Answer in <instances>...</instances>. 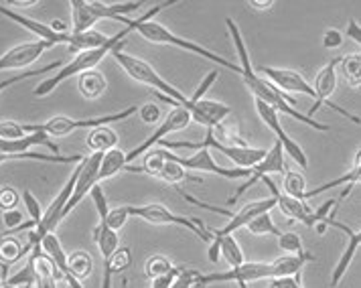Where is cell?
<instances>
[{
    "label": "cell",
    "instance_id": "43",
    "mask_svg": "<svg viewBox=\"0 0 361 288\" xmlns=\"http://www.w3.org/2000/svg\"><path fill=\"white\" fill-rule=\"evenodd\" d=\"M23 201H25V208L29 211V215H31V222L39 225L41 224V220H43V215H45V211L41 208V203L37 201V197H35L31 191H23Z\"/></svg>",
    "mask_w": 361,
    "mask_h": 288
},
{
    "label": "cell",
    "instance_id": "53",
    "mask_svg": "<svg viewBox=\"0 0 361 288\" xmlns=\"http://www.w3.org/2000/svg\"><path fill=\"white\" fill-rule=\"evenodd\" d=\"M2 4L4 6H15V8H27V6H35L37 0H6Z\"/></svg>",
    "mask_w": 361,
    "mask_h": 288
},
{
    "label": "cell",
    "instance_id": "50",
    "mask_svg": "<svg viewBox=\"0 0 361 288\" xmlns=\"http://www.w3.org/2000/svg\"><path fill=\"white\" fill-rule=\"evenodd\" d=\"M270 288H302L300 287V274L288 278H274L270 280Z\"/></svg>",
    "mask_w": 361,
    "mask_h": 288
},
{
    "label": "cell",
    "instance_id": "19",
    "mask_svg": "<svg viewBox=\"0 0 361 288\" xmlns=\"http://www.w3.org/2000/svg\"><path fill=\"white\" fill-rule=\"evenodd\" d=\"M270 83H274L280 92H290V94H305L314 100V88L305 80L295 69H282V67H268L264 65L258 69Z\"/></svg>",
    "mask_w": 361,
    "mask_h": 288
},
{
    "label": "cell",
    "instance_id": "37",
    "mask_svg": "<svg viewBox=\"0 0 361 288\" xmlns=\"http://www.w3.org/2000/svg\"><path fill=\"white\" fill-rule=\"evenodd\" d=\"M132 266V250L130 248H118L114 256L110 260H104V268H110V272H124Z\"/></svg>",
    "mask_w": 361,
    "mask_h": 288
},
{
    "label": "cell",
    "instance_id": "16",
    "mask_svg": "<svg viewBox=\"0 0 361 288\" xmlns=\"http://www.w3.org/2000/svg\"><path fill=\"white\" fill-rule=\"evenodd\" d=\"M254 104H256V112L258 116L262 118V122L268 126V128L274 132V136H276V140L282 144V148H284V155H288L290 159H295V162L300 167V169H307L309 167V160H307V155H305V150L298 146V144L282 130V124H280L279 120V112L272 108V106H268L266 102H260V100H254Z\"/></svg>",
    "mask_w": 361,
    "mask_h": 288
},
{
    "label": "cell",
    "instance_id": "59",
    "mask_svg": "<svg viewBox=\"0 0 361 288\" xmlns=\"http://www.w3.org/2000/svg\"><path fill=\"white\" fill-rule=\"evenodd\" d=\"M4 288H17V287H6V284H4Z\"/></svg>",
    "mask_w": 361,
    "mask_h": 288
},
{
    "label": "cell",
    "instance_id": "18",
    "mask_svg": "<svg viewBox=\"0 0 361 288\" xmlns=\"http://www.w3.org/2000/svg\"><path fill=\"white\" fill-rule=\"evenodd\" d=\"M274 208H276V199H274L272 195H270V197H266V199H258V201L246 203V205H242V208H240L238 213H233V215H231L230 222L224 225V227H219V229H209V232H212V238H224V236H230V234H233V232H238V229L246 227L250 222H254V220H256V217H260L262 213H270Z\"/></svg>",
    "mask_w": 361,
    "mask_h": 288
},
{
    "label": "cell",
    "instance_id": "20",
    "mask_svg": "<svg viewBox=\"0 0 361 288\" xmlns=\"http://www.w3.org/2000/svg\"><path fill=\"white\" fill-rule=\"evenodd\" d=\"M187 112L191 114V120H195L197 124L205 126V128H215L217 124L226 122V118L231 114V108L228 104H221V102H215V100H187L185 106Z\"/></svg>",
    "mask_w": 361,
    "mask_h": 288
},
{
    "label": "cell",
    "instance_id": "4",
    "mask_svg": "<svg viewBox=\"0 0 361 288\" xmlns=\"http://www.w3.org/2000/svg\"><path fill=\"white\" fill-rule=\"evenodd\" d=\"M71 18H73V32H87L102 18H116L126 27L132 23L130 13L145 6V2H96V0H71Z\"/></svg>",
    "mask_w": 361,
    "mask_h": 288
},
{
    "label": "cell",
    "instance_id": "52",
    "mask_svg": "<svg viewBox=\"0 0 361 288\" xmlns=\"http://www.w3.org/2000/svg\"><path fill=\"white\" fill-rule=\"evenodd\" d=\"M247 4H250L254 11H258V13L268 11V8H272V6H274V2H272V0H250Z\"/></svg>",
    "mask_w": 361,
    "mask_h": 288
},
{
    "label": "cell",
    "instance_id": "8",
    "mask_svg": "<svg viewBox=\"0 0 361 288\" xmlns=\"http://www.w3.org/2000/svg\"><path fill=\"white\" fill-rule=\"evenodd\" d=\"M159 144L163 146H169V148H193V150H199V148H215L219 150L221 155H226L228 159L235 164V169H254L258 162H262V159L266 157L268 150L264 148H252V146H230V144H221L217 143L214 138V132L212 128H207V136L203 138V143H189V140H175V143H164L161 140Z\"/></svg>",
    "mask_w": 361,
    "mask_h": 288
},
{
    "label": "cell",
    "instance_id": "30",
    "mask_svg": "<svg viewBox=\"0 0 361 288\" xmlns=\"http://www.w3.org/2000/svg\"><path fill=\"white\" fill-rule=\"evenodd\" d=\"M94 240H96V244H98L99 252H102L104 260H110V258L114 256L116 250L120 248V246H118V244H120L118 232L110 229V227L104 224V222H99L98 227L94 229Z\"/></svg>",
    "mask_w": 361,
    "mask_h": 288
},
{
    "label": "cell",
    "instance_id": "27",
    "mask_svg": "<svg viewBox=\"0 0 361 288\" xmlns=\"http://www.w3.org/2000/svg\"><path fill=\"white\" fill-rule=\"evenodd\" d=\"M78 88H80V92H82V96L85 100H98L99 96H104L106 88H108V81H106V76L102 71L90 69V71L80 76Z\"/></svg>",
    "mask_w": 361,
    "mask_h": 288
},
{
    "label": "cell",
    "instance_id": "12",
    "mask_svg": "<svg viewBox=\"0 0 361 288\" xmlns=\"http://www.w3.org/2000/svg\"><path fill=\"white\" fill-rule=\"evenodd\" d=\"M272 280L274 278V264L272 262H244L238 268H230L228 272L199 274L197 288L214 284V282H235L240 288H247L250 282L258 280Z\"/></svg>",
    "mask_w": 361,
    "mask_h": 288
},
{
    "label": "cell",
    "instance_id": "42",
    "mask_svg": "<svg viewBox=\"0 0 361 288\" xmlns=\"http://www.w3.org/2000/svg\"><path fill=\"white\" fill-rule=\"evenodd\" d=\"M27 136L25 124H18L13 120H2L0 122V138L2 140H20Z\"/></svg>",
    "mask_w": 361,
    "mask_h": 288
},
{
    "label": "cell",
    "instance_id": "28",
    "mask_svg": "<svg viewBox=\"0 0 361 288\" xmlns=\"http://www.w3.org/2000/svg\"><path fill=\"white\" fill-rule=\"evenodd\" d=\"M85 143H87L92 152L106 155L108 150L118 148V134L112 128H108V126H99V128H94L87 134V140Z\"/></svg>",
    "mask_w": 361,
    "mask_h": 288
},
{
    "label": "cell",
    "instance_id": "57",
    "mask_svg": "<svg viewBox=\"0 0 361 288\" xmlns=\"http://www.w3.org/2000/svg\"><path fill=\"white\" fill-rule=\"evenodd\" d=\"M122 287L126 288V287H128V282H126V280H122Z\"/></svg>",
    "mask_w": 361,
    "mask_h": 288
},
{
    "label": "cell",
    "instance_id": "17",
    "mask_svg": "<svg viewBox=\"0 0 361 288\" xmlns=\"http://www.w3.org/2000/svg\"><path fill=\"white\" fill-rule=\"evenodd\" d=\"M272 173H284V148H282V144L279 140H274V144L270 146V150L266 152V157L262 159V162H258L254 169H252V175L247 176L246 181L235 189L233 193V197H230V205H233L247 189H252L258 181H262L264 176L272 175Z\"/></svg>",
    "mask_w": 361,
    "mask_h": 288
},
{
    "label": "cell",
    "instance_id": "31",
    "mask_svg": "<svg viewBox=\"0 0 361 288\" xmlns=\"http://www.w3.org/2000/svg\"><path fill=\"white\" fill-rule=\"evenodd\" d=\"M67 266L78 280H85V278H90V274L94 272V260L90 256V252H85V250H78V252L69 254Z\"/></svg>",
    "mask_w": 361,
    "mask_h": 288
},
{
    "label": "cell",
    "instance_id": "35",
    "mask_svg": "<svg viewBox=\"0 0 361 288\" xmlns=\"http://www.w3.org/2000/svg\"><path fill=\"white\" fill-rule=\"evenodd\" d=\"M246 227L247 232L254 234V236H276L279 238L280 234H282L279 227L274 225V222H272L270 213H262L260 217H256L254 222H250Z\"/></svg>",
    "mask_w": 361,
    "mask_h": 288
},
{
    "label": "cell",
    "instance_id": "39",
    "mask_svg": "<svg viewBox=\"0 0 361 288\" xmlns=\"http://www.w3.org/2000/svg\"><path fill=\"white\" fill-rule=\"evenodd\" d=\"M173 268H175V264H173L166 256H152L148 258V262L145 264V274H147L148 278L154 280V278H159V276L169 274Z\"/></svg>",
    "mask_w": 361,
    "mask_h": 288
},
{
    "label": "cell",
    "instance_id": "34",
    "mask_svg": "<svg viewBox=\"0 0 361 288\" xmlns=\"http://www.w3.org/2000/svg\"><path fill=\"white\" fill-rule=\"evenodd\" d=\"M282 187H284V193L288 197H295V199L305 201V197H307V183H305V176L300 175L298 171H286Z\"/></svg>",
    "mask_w": 361,
    "mask_h": 288
},
{
    "label": "cell",
    "instance_id": "15",
    "mask_svg": "<svg viewBox=\"0 0 361 288\" xmlns=\"http://www.w3.org/2000/svg\"><path fill=\"white\" fill-rule=\"evenodd\" d=\"M169 159L175 160L187 171H201V173H214V175L224 176V179H246L252 175V169H224L219 167L212 157L209 148H199L191 157H177L169 150Z\"/></svg>",
    "mask_w": 361,
    "mask_h": 288
},
{
    "label": "cell",
    "instance_id": "56",
    "mask_svg": "<svg viewBox=\"0 0 361 288\" xmlns=\"http://www.w3.org/2000/svg\"><path fill=\"white\" fill-rule=\"evenodd\" d=\"M2 238H6V232H0V240H2Z\"/></svg>",
    "mask_w": 361,
    "mask_h": 288
},
{
    "label": "cell",
    "instance_id": "36",
    "mask_svg": "<svg viewBox=\"0 0 361 288\" xmlns=\"http://www.w3.org/2000/svg\"><path fill=\"white\" fill-rule=\"evenodd\" d=\"M214 132V138L217 143H230V146H247L244 143V138L238 134V128L233 126V124H226V122H221V124H217L215 128H212Z\"/></svg>",
    "mask_w": 361,
    "mask_h": 288
},
{
    "label": "cell",
    "instance_id": "13",
    "mask_svg": "<svg viewBox=\"0 0 361 288\" xmlns=\"http://www.w3.org/2000/svg\"><path fill=\"white\" fill-rule=\"evenodd\" d=\"M341 64V57H335V59H331L319 73H317V78H314V106L311 108V112H309V118H312L314 114L319 112L323 106H329L331 110H335L337 114H341L343 118L347 120H351L353 124H361V118L360 116H355V114L347 112L343 110L341 106H337V104H333L331 102V96L335 94V90H337V67Z\"/></svg>",
    "mask_w": 361,
    "mask_h": 288
},
{
    "label": "cell",
    "instance_id": "22",
    "mask_svg": "<svg viewBox=\"0 0 361 288\" xmlns=\"http://www.w3.org/2000/svg\"><path fill=\"white\" fill-rule=\"evenodd\" d=\"M325 224L331 225V227H335V229H339V232H343L347 234V238H349V244H347V248H345L343 256L341 260L337 262V266H335V270L331 274V287L335 288L339 282H341V278L347 272V268L351 266V262H353V258L357 254V250L361 248V232H353L351 227H347L341 222H337V220H333V217H327L325 220Z\"/></svg>",
    "mask_w": 361,
    "mask_h": 288
},
{
    "label": "cell",
    "instance_id": "14",
    "mask_svg": "<svg viewBox=\"0 0 361 288\" xmlns=\"http://www.w3.org/2000/svg\"><path fill=\"white\" fill-rule=\"evenodd\" d=\"M157 96L161 97L163 102H166V104H173V110L169 112V116L164 118L163 124H161V126H157V130L148 136L145 143L138 144L136 148H132L130 152H126V162H128V164H132V160L138 159L140 155H145L150 146H154V144H159L161 140H164L169 134H173V132H180V130H185L189 124H191V114L187 112L185 108L177 106V102H173V100L164 97L163 94H157Z\"/></svg>",
    "mask_w": 361,
    "mask_h": 288
},
{
    "label": "cell",
    "instance_id": "32",
    "mask_svg": "<svg viewBox=\"0 0 361 288\" xmlns=\"http://www.w3.org/2000/svg\"><path fill=\"white\" fill-rule=\"evenodd\" d=\"M341 73L351 88H361V55L341 57Z\"/></svg>",
    "mask_w": 361,
    "mask_h": 288
},
{
    "label": "cell",
    "instance_id": "5",
    "mask_svg": "<svg viewBox=\"0 0 361 288\" xmlns=\"http://www.w3.org/2000/svg\"><path fill=\"white\" fill-rule=\"evenodd\" d=\"M138 112L136 106H128L124 110H118L114 114H106V116H99V118H85V120H75V118H67V116H55L43 124H25L27 134H33V132H45L47 136H67L75 130L83 128H99V126H108V124H116V122H122V120H128L130 116Z\"/></svg>",
    "mask_w": 361,
    "mask_h": 288
},
{
    "label": "cell",
    "instance_id": "58",
    "mask_svg": "<svg viewBox=\"0 0 361 288\" xmlns=\"http://www.w3.org/2000/svg\"><path fill=\"white\" fill-rule=\"evenodd\" d=\"M0 288H4V280H0Z\"/></svg>",
    "mask_w": 361,
    "mask_h": 288
},
{
    "label": "cell",
    "instance_id": "38",
    "mask_svg": "<svg viewBox=\"0 0 361 288\" xmlns=\"http://www.w3.org/2000/svg\"><path fill=\"white\" fill-rule=\"evenodd\" d=\"M4 280V284L6 287H27L31 288L35 284V264L33 260L29 258V262H27V266L25 268H20L17 274H13V276H8V278H2Z\"/></svg>",
    "mask_w": 361,
    "mask_h": 288
},
{
    "label": "cell",
    "instance_id": "54",
    "mask_svg": "<svg viewBox=\"0 0 361 288\" xmlns=\"http://www.w3.org/2000/svg\"><path fill=\"white\" fill-rule=\"evenodd\" d=\"M353 169H357V171H361V150L355 155V160H353Z\"/></svg>",
    "mask_w": 361,
    "mask_h": 288
},
{
    "label": "cell",
    "instance_id": "25",
    "mask_svg": "<svg viewBox=\"0 0 361 288\" xmlns=\"http://www.w3.org/2000/svg\"><path fill=\"white\" fill-rule=\"evenodd\" d=\"M309 262H314V256L312 254H290V256H282L279 260H274V278H288V276H296L300 274V270L309 264ZM272 278V280H274Z\"/></svg>",
    "mask_w": 361,
    "mask_h": 288
},
{
    "label": "cell",
    "instance_id": "1",
    "mask_svg": "<svg viewBox=\"0 0 361 288\" xmlns=\"http://www.w3.org/2000/svg\"><path fill=\"white\" fill-rule=\"evenodd\" d=\"M226 25H228L231 41H233L235 51H238V57H240V69H242L240 78L244 80V83L250 88V92L254 94V100L266 102L268 106H272L279 114H286V116H290V118H295L298 122H302V124H307V126H311V128L319 130V132H329V126H325L323 122H317L314 118H309V114H302L298 112V110H295L296 100L288 97L286 94H282L274 83H270L266 78H260V76H258V71L252 67L250 55H247L246 41H244V37H242V31H240L238 23L228 16V18H226Z\"/></svg>",
    "mask_w": 361,
    "mask_h": 288
},
{
    "label": "cell",
    "instance_id": "11",
    "mask_svg": "<svg viewBox=\"0 0 361 288\" xmlns=\"http://www.w3.org/2000/svg\"><path fill=\"white\" fill-rule=\"evenodd\" d=\"M262 181L266 183V187L270 189L272 197L276 199V205H279L280 211H282L288 220H296V222L309 225V227H314L317 224L325 222V220L329 217V211H331V208H333V205H337V201H335V199H331V201H327L325 205H321V209L312 211L305 201L295 199V197H288L286 193H280L279 189H276V185L272 183V179H270V176H264Z\"/></svg>",
    "mask_w": 361,
    "mask_h": 288
},
{
    "label": "cell",
    "instance_id": "7",
    "mask_svg": "<svg viewBox=\"0 0 361 288\" xmlns=\"http://www.w3.org/2000/svg\"><path fill=\"white\" fill-rule=\"evenodd\" d=\"M114 59L116 64L120 65L134 81H138V83H142V85H148V88H152L157 94H163L164 97L177 102V106H185V104H187L189 97L183 96V92H179L177 88H173L164 78H161L159 71H157L150 64L138 59V57H134V55L122 53V51H116Z\"/></svg>",
    "mask_w": 361,
    "mask_h": 288
},
{
    "label": "cell",
    "instance_id": "45",
    "mask_svg": "<svg viewBox=\"0 0 361 288\" xmlns=\"http://www.w3.org/2000/svg\"><path fill=\"white\" fill-rule=\"evenodd\" d=\"M199 270H189V268H180V274L177 280L173 282L171 288H197V276Z\"/></svg>",
    "mask_w": 361,
    "mask_h": 288
},
{
    "label": "cell",
    "instance_id": "3",
    "mask_svg": "<svg viewBox=\"0 0 361 288\" xmlns=\"http://www.w3.org/2000/svg\"><path fill=\"white\" fill-rule=\"evenodd\" d=\"M0 15L6 16V18H11V20H15L17 25H20V27H25L27 31L33 32L39 41H47V43H51L53 47L63 43V45L69 47V51H78V53H82V51H90V49L102 47V45L110 39V37L102 35L99 31L59 32V31H55L51 25H45V23H39V20L20 15V13H15V11H11V8H8V6H4V4H0Z\"/></svg>",
    "mask_w": 361,
    "mask_h": 288
},
{
    "label": "cell",
    "instance_id": "9",
    "mask_svg": "<svg viewBox=\"0 0 361 288\" xmlns=\"http://www.w3.org/2000/svg\"><path fill=\"white\" fill-rule=\"evenodd\" d=\"M130 217H138L145 220L148 224L154 225H180L187 227L189 232H193L203 241H212V232L205 227V224L197 220V217H183L173 213L169 208H164L163 203H148V205H126Z\"/></svg>",
    "mask_w": 361,
    "mask_h": 288
},
{
    "label": "cell",
    "instance_id": "41",
    "mask_svg": "<svg viewBox=\"0 0 361 288\" xmlns=\"http://www.w3.org/2000/svg\"><path fill=\"white\" fill-rule=\"evenodd\" d=\"M279 246L286 254H302V238L296 232H282L279 236Z\"/></svg>",
    "mask_w": 361,
    "mask_h": 288
},
{
    "label": "cell",
    "instance_id": "33",
    "mask_svg": "<svg viewBox=\"0 0 361 288\" xmlns=\"http://www.w3.org/2000/svg\"><path fill=\"white\" fill-rule=\"evenodd\" d=\"M63 65L66 64H63L61 59H57V61H51V64L43 65V67H39V69H33V71H25V73H17V76H13V78H8V80H2L0 81V94H2L4 90L13 88V85L18 83V81L27 80V78H39V76H45V73H51L53 69H61Z\"/></svg>",
    "mask_w": 361,
    "mask_h": 288
},
{
    "label": "cell",
    "instance_id": "21",
    "mask_svg": "<svg viewBox=\"0 0 361 288\" xmlns=\"http://www.w3.org/2000/svg\"><path fill=\"white\" fill-rule=\"evenodd\" d=\"M53 45L47 41H29V43H20L15 45L13 49H8L2 57H0V71H6V69H23L27 65L35 64L47 49Z\"/></svg>",
    "mask_w": 361,
    "mask_h": 288
},
{
    "label": "cell",
    "instance_id": "48",
    "mask_svg": "<svg viewBox=\"0 0 361 288\" xmlns=\"http://www.w3.org/2000/svg\"><path fill=\"white\" fill-rule=\"evenodd\" d=\"M219 78V73L217 71H209L207 76H205V80L201 81V85H199V90L193 94V97L191 100H195V102H199V100H203V96H205V92L212 88V83H215V80Z\"/></svg>",
    "mask_w": 361,
    "mask_h": 288
},
{
    "label": "cell",
    "instance_id": "49",
    "mask_svg": "<svg viewBox=\"0 0 361 288\" xmlns=\"http://www.w3.org/2000/svg\"><path fill=\"white\" fill-rule=\"evenodd\" d=\"M341 43H343V32L337 31V29H327L325 37H323V45L327 49H335Z\"/></svg>",
    "mask_w": 361,
    "mask_h": 288
},
{
    "label": "cell",
    "instance_id": "24",
    "mask_svg": "<svg viewBox=\"0 0 361 288\" xmlns=\"http://www.w3.org/2000/svg\"><path fill=\"white\" fill-rule=\"evenodd\" d=\"M341 185H343V191H341V197H339V199H345L349 193L353 191V187H355V185H361V171H357V169H351V171H347L345 175L337 176V179L329 181V183H323V185L314 187V189H311V191H307V197H305V199H312V197H317V195H321V193L331 191V189H337V187H341Z\"/></svg>",
    "mask_w": 361,
    "mask_h": 288
},
{
    "label": "cell",
    "instance_id": "44",
    "mask_svg": "<svg viewBox=\"0 0 361 288\" xmlns=\"http://www.w3.org/2000/svg\"><path fill=\"white\" fill-rule=\"evenodd\" d=\"M138 114H140V120H142L145 124H148V126L157 124V122L161 120V116H163L161 108H159L154 102H147L142 108H138Z\"/></svg>",
    "mask_w": 361,
    "mask_h": 288
},
{
    "label": "cell",
    "instance_id": "29",
    "mask_svg": "<svg viewBox=\"0 0 361 288\" xmlns=\"http://www.w3.org/2000/svg\"><path fill=\"white\" fill-rule=\"evenodd\" d=\"M128 162H126V152H122L120 148H112L104 155L102 167H99V183L106 179H112L118 173L126 171Z\"/></svg>",
    "mask_w": 361,
    "mask_h": 288
},
{
    "label": "cell",
    "instance_id": "55",
    "mask_svg": "<svg viewBox=\"0 0 361 288\" xmlns=\"http://www.w3.org/2000/svg\"><path fill=\"white\" fill-rule=\"evenodd\" d=\"M6 160H13V159H11V157H6V155H2V152H0V162H6Z\"/></svg>",
    "mask_w": 361,
    "mask_h": 288
},
{
    "label": "cell",
    "instance_id": "23",
    "mask_svg": "<svg viewBox=\"0 0 361 288\" xmlns=\"http://www.w3.org/2000/svg\"><path fill=\"white\" fill-rule=\"evenodd\" d=\"M41 250L53 260L55 268L61 274V280H66L67 282V288H83L82 280H78V278L71 274V270H69V266H67V254L63 252L61 241L57 240L55 234L45 236V240L41 241Z\"/></svg>",
    "mask_w": 361,
    "mask_h": 288
},
{
    "label": "cell",
    "instance_id": "40",
    "mask_svg": "<svg viewBox=\"0 0 361 288\" xmlns=\"http://www.w3.org/2000/svg\"><path fill=\"white\" fill-rule=\"evenodd\" d=\"M130 220V213H128V208L126 205H120V208H112L108 211V215L104 217V220H99V222H104V224L108 225L110 229H114V232H120L126 222Z\"/></svg>",
    "mask_w": 361,
    "mask_h": 288
},
{
    "label": "cell",
    "instance_id": "26",
    "mask_svg": "<svg viewBox=\"0 0 361 288\" xmlns=\"http://www.w3.org/2000/svg\"><path fill=\"white\" fill-rule=\"evenodd\" d=\"M31 246L27 241H20L17 236H6L0 240V264L11 266L18 262L20 258L31 256Z\"/></svg>",
    "mask_w": 361,
    "mask_h": 288
},
{
    "label": "cell",
    "instance_id": "47",
    "mask_svg": "<svg viewBox=\"0 0 361 288\" xmlns=\"http://www.w3.org/2000/svg\"><path fill=\"white\" fill-rule=\"evenodd\" d=\"M179 274H180V268L179 266H175V268H173L169 274L154 278V280H152V284H150V288H171L173 287V282L177 280V276H179Z\"/></svg>",
    "mask_w": 361,
    "mask_h": 288
},
{
    "label": "cell",
    "instance_id": "2",
    "mask_svg": "<svg viewBox=\"0 0 361 288\" xmlns=\"http://www.w3.org/2000/svg\"><path fill=\"white\" fill-rule=\"evenodd\" d=\"M177 2L175 0H169V2H159L157 6H152L148 13H145L142 16H138V18H132V23L126 27V29H122L120 32H116L114 37H110L102 47L96 49H90V51H82V53H78L71 61H67L53 78H47V80H43L37 88H35V96L37 97H43V96H49L51 92H55L61 83L69 78H80L82 73L85 71H90V69H96V65L106 57V55H114L116 51H120V49L124 47V39L130 35L132 31H138V27L140 25H145L148 20H154V16L159 15L161 11L164 8H169V6H175Z\"/></svg>",
    "mask_w": 361,
    "mask_h": 288
},
{
    "label": "cell",
    "instance_id": "46",
    "mask_svg": "<svg viewBox=\"0 0 361 288\" xmlns=\"http://www.w3.org/2000/svg\"><path fill=\"white\" fill-rule=\"evenodd\" d=\"M18 191H15L13 187H0V209L2 211H11L17 209L18 205Z\"/></svg>",
    "mask_w": 361,
    "mask_h": 288
},
{
    "label": "cell",
    "instance_id": "6",
    "mask_svg": "<svg viewBox=\"0 0 361 288\" xmlns=\"http://www.w3.org/2000/svg\"><path fill=\"white\" fill-rule=\"evenodd\" d=\"M136 32H140V35H142L147 41H150V43H157V45H173V47L185 49V51L195 53V55L203 57V59H207V61L219 64L221 67L230 69L231 73H238V76L242 73L240 64H231V61H228L226 57H221V55H217V53H214V51L205 49L203 45H197V43H193V41L183 39V37H179V35H175L171 29H166L164 25L157 23V20H148V23H145V25H140Z\"/></svg>",
    "mask_w": 361,
    "mask_h": 288
},
{
    "label": "cell",
    "instance_id": "51",
    "mask_svg": "<svg viewBox=\"0 0 361 288\" xmlns=\"http://www.w3.org/2000/svg\"><path fill=\"white\" fill-rule=\"evenodd\" d=\"M345 35L351 39V41H355L357 45H361V25H357V20H349L347 23V29H345Z\"/></svg>",
    "mask_w": 361,
    "mask_h": 288
},
{
    "label": "cell",
    "instance_id": "10",
    "mask_svg": "<svg viewBox=\"0 0 361 288\" xmlns=\"http://www.w3.org/2000/svg\"><path fill=\"white\" fill-rule=\"evenodd\" d=\"M128 173H147V175L157 176L164 183L171 185H180V183H203L201 176H193L187 173V169H183L175 160L169 159V150L161 148V150H152L145 157V164L142 167H126Z\"/></svg>",
    "mask_w": 361,
    "mask_h": 288
}]
</instances>
